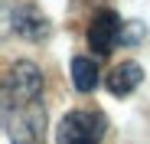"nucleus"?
<instances>
[{
    "label": "nucleus",
    "mask_w": 150,
    "mask_h": 144,
    "mask_svg": "<svg viewBox=\"0 0 150 144\" xmlns=\"http://www.w3.org/2000/svg\"><path fill=\"white\" fill-rule=\"evenodd\" d=\"M10 23H13V30L20 36H26V39H46L49 36V20L33 7V4H10Z\"/></svg>",
    "instance_id": "obj_4"
},
{
    "label": "nucleus",
    "mask_w": 150,
    "mask_h": 144,
    "mask_svg": "<svg viewBox=\"0 0 150 144\" xmlns=\"http://www.w3.org/2000/svg\"><path fill=\"white\" fill-rule=\"evenodd\" d=\"M140 82H144V69H140L137 62H121V66H114L111 76L105 79V85H108L111 95H131Z\"/></svg>",
    "instance_id": "obj_5"
},
{
    "label": "nucleus",
    "mask_w": 150,
    "mask_h": 144,
    "mask_svg": "<svg viewBox=\"0 0 150 144\" xmlns=\"http://www.w3.org/2000/svg\"><path fill=\"white\" fill-rule=\"evenodd\" d=\"M72 82H75L79 92H91V88L98 85V66H95V59L75 56V59H72Z\"/></svg>",
    "instance_id": "obj_6"
},
{
    "label": "nucleus",
    "mask_w": 150,
    "mask_h": 144,
    "mask_svg": "<svg viewBox=\"0 0 150 144\" xmlns=\"http://www.w3.org/2000/svg\"><path fill=\"white\" fill-rule=\"evenodd\" d=\"M121 30H124V23H121V16L114 10H98L91 16V23H88V33H85L88 49L95 56H111L117 39H121Z\"/></svg>",
    "instance_id": "obj_3"
},
{
    "label": "nucleus",
    "mask_w": 150,
    "mask_h": 144,
    "mask_svg": "<svg viewBox=\"0 0 150 144\" xmlns=\"http://www.w3.org/2000/svg\"><path fill=\"white\" fill-rule=\"evenodd\" d=\"M105 128L108 121L101 111H69L56 128V144H101Z\"/></svg>",
    "instance_id": "obj_2"
},
{
    "label": "nucleus",
    "mask_w": 150,
    "mask_h": 144,
    "mask_svg": "<svg viewBox=\"0 0 150 144\" xmlns=\"http://www.w3.org/2000/svg\"><path fill=\"white\" fill-rule=\"evenodd\" d=\"M4 128L10 144H46L42 72L33 62H13L4 76Z\"/></svg>",
    "instance_id": "obj_1"
}]
</instances>
